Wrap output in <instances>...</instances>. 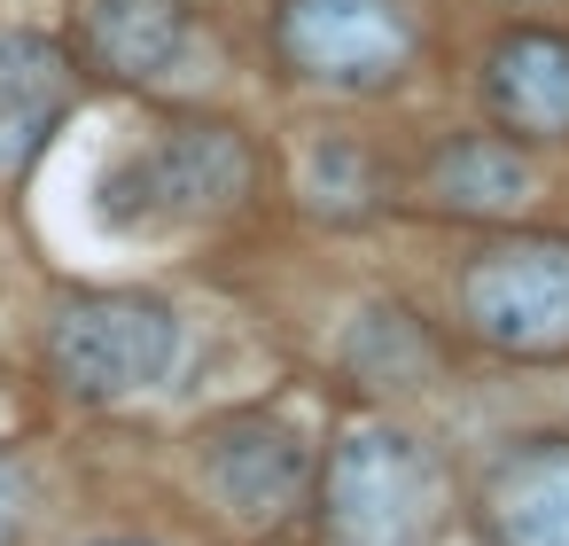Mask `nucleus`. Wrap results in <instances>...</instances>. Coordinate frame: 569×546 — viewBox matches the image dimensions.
Returning <instances> with one entry per match:
<instances>
[{"mask_svg":"<svg viewBox=\"0 0 569 546\" xmlns=\"http://www.w3.org/2000/svg\"><path fill=\"white\" fill-rule=\"evenodd\" d=\"M429 515V460L398 429H359L328 460V530L336 546H413Z\"/></svg>","mask_w":569,"mask_h":546,"instance_id":"nucleus-3","label":"nucleus"},{"mask_svg":"<svg viewBox=\"0 0 569 546\" xmlns=\"http://www.w3.org/2000/svg\"><path fill=\"white\" fill-rule=\"evenodd\" d=\"M63 110V56L32 32H0V172L24 165Z\"/></svg>","mask_w":569,"mask_h":546,"instance_id":"nucleus-10","label":"nucleus"},{"mask_svg":"<svg viewBox=\"0 0 569 546\" xmlns=\"http://www.w3.org/2000/svg\"><path fill=\"white\" fill-rule=\"evenodd\" d=\"M180 359V320L172 305L157 297H79L56 312L48 328V375L71 390V398H133V390H157Z\"/></svg>","mask_w":569,"mask_h":546,"instance_id":"nucleus-2","label":"nucleus"},{"mask_svg":"<svg viewBox=\"0 0 569 546\" xmlns=\"http://www.w3.org/2000/svg\"><path fill=\"white\" fill-rule=\"evenodd\" d=\"M483 102L507 133L561 141L569 133V40L553 32H507L483 63Z\"/></svg>","mask_w":569,"mask_h":546,"instance_id":"nucleus-8","label":"nucleus"},{"mask_svg":"<svg viewBox=\"0 0 569 546\" xmlns=\"http://www.w3.org/2000/svg\"><path fill=\"white\" fill-rule=\"evenodd\" d=\"M79 48L102 79L157 87L196 56L188 0H79Z\"/></svg>","mask_w":569,"mask_h":546,"instance_id":"nucleus-7","label":"nucleus"},{"mask_svg":"<svg viewBox=\"0 0 569 546\" xmlns=\"http://www.w3.org/2000/svg\"><path fill=\"white\" fill-rule=\"evenodd\" d=\"M17 507H24V476H17L9 460H0V538L17 530Z\"/></svg>","mask_w":569,"mask_h":546,"instance_id":"nucleus-12","label":"nucleus"},{"mask_svg":"<svg viewBox=\"0 0 569 546\" xmlns=\"http://www.w3.org/2000/svg\"><path fill=\"white\" fill-rule=\"evenodd\" d=\"M203 476H211V492H219L234 515L273 523V515H289V507L305 499V484H312V453H305V437H297L289 421L242 414V421H227V429L211 437Z\"/></svg>","mask_w":569,"mask_h":546,"instance_id":"nucleus-6","label":"nucleus"},{"mask_svg":"<svg viewBox=\"0 0 569 546\" xmlns=\"http://www.w3.org/2000/svg\"><path fill=\"white\" fill-rule=\"evenodd\" d=\"M491 546H569V445H530L499 460L483 492Z\"/></svg>","mask_w":569,"mask_h":546,"instance_id":"nucleus-9","label":"nucleus"},{"mask_svg":"<svg viewBox=\"0 0 569 546\" xmlns=\"http://www.w3.org/2000/svg\"><path fill=\"white\" fill-rule=\"evenodd\" d=\"M273 40L320 87H382L413 56V24L398 0H281Z\"/></svg>","mask_w":569,"mask_h":546,"instance_id":"nucleus-5","label":"nucleus"},{"mask_svg":"<svg viewBox=\"0 0 569 546\" xmlns=\"http://www.w3.org/2000/svg\"><path fill=\"white\" fill-rule=\"evenodd\" d=\"M429 180L452 211H515L530 196V165L515 157V141H460L437 157Z\"/></svg>","mask_w":569,"mask_h":546,"instance_id":"nucleus-11","label":"nucleus"},{"mask_svg":"<svg viewBox=\"0 0 569 546\" xmlns=\"http://www.w3.org/2000/svg\"><path fill=\"white\" fill-rule=\"evenodd\" d=\"M110 546H133V538H110Z\"/></svg>","mask_w":569,"mask_h":546,"instance_id":"nucleus-13","label":"nucleus"},{"mask_svg":"<svg viewBox=\"0 0 569 546\" xmlns=\"http://www.w3.org/2000/svg\"><path fill=\"white\" fill-rule=\"evenodd\" d=\"M250 188V149L227 126H164L157 141L126 149L102 188H94V219L118 235H149V227H188V219H219L234 211Z\"/></svg>","mask_w":569,"mask_h":546,"instance_id":"nucleus-1","label":"nucleus"},{"mask_svg":"<svg viewBox=\"0 0 569 546\" xmlns=\"http://www.w3.org/2000/svg\"><path fill=\"white\" fill-rule=\"evenodd\" d=\"M460 305L499 351H569V242H499L468 266Z\"/></svg>","mask_w":569,"mask_h":546,"instance_id":"nucleus-4","label":"nucleus"}]
</instances>
